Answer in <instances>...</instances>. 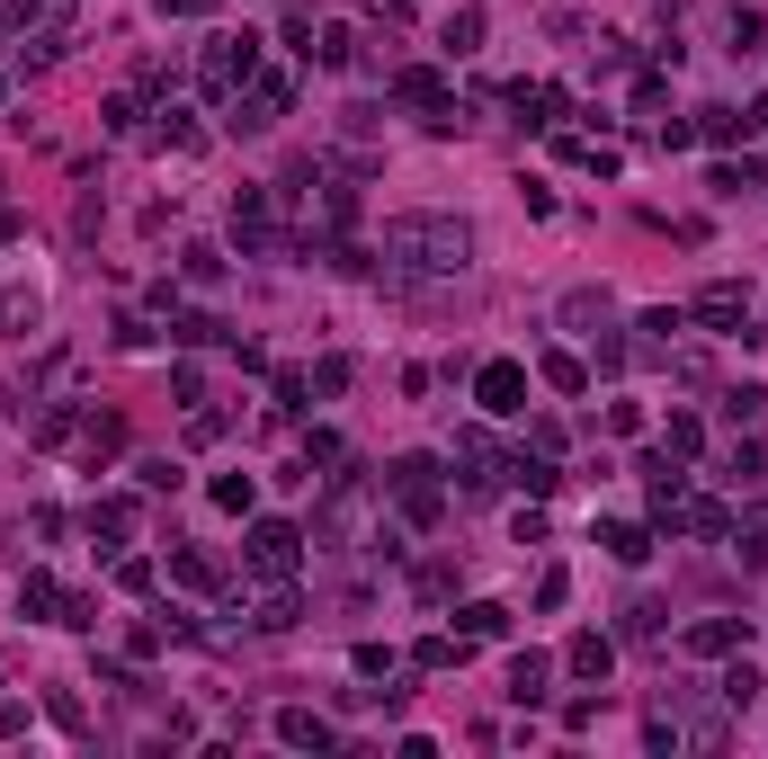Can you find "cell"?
Masks as SVG:
<instances>
[{
	"label": "cell",
	"instance_id": "cell-4",
	"mask_svg": "<svg viewBox=\"0 0 768 759\" xmlns=\"http://www.w3.org/2000/svg\"><path fill=\"white\" fill-rule=\"evenodd\" d=\"M510 697H545V661H536V652L510 670Z\"/></svg>",
	"mask_w": 768,
	"mask_h": 759
},
{
	"label": "cell",
	"instance_id": "cell-2",
	"mask_svg": "<svg viewBox=\"0 0 768 759\" xmlns=\"http://www.w3.org/2000/svg\"><path fill=\"white\" fill-rule=\"evenodd\" d=\"M528 403V375L519 366H483V412H519Z\"/></svg>",
	"mask_w": 768,
	"mask_h": 759
},
{
	"label": "cell",
	"instance_id": "cell-1",
	"mask_svg": "<svg viewBox=\"0 0 768 759\" xmlns=\"http://www.w3.org/2000/svg\"><path fill=\"white\" fill-rule=\"evenodd\" d=\"M384 250H394L403 268H456L465 259V224H394Z\"/></svg>",
	"mask_w": 768,
	"mask_h": 759
},
{
	"label": "cell",
	"instance_id": "cell-3",
	"mask_svg": "<svg viewBox=\"0 0 768 759\" xmlns=\"http://www.w3.org/2000/svg\"><path fill=\"white\" fill-rule=\"evenodd\" d=\"M250 554H259V572H286V563H295V528H259Z\"/></svg>",
	"mask_w": 768,
	"mask_h": 759
},
{
	"label": "cell",
	"instance_id": "cell-5",
	"mask_svg": "<svg viewBox=\"0 0 768 759\" xmlns=\"http://www.w3.org/2000/svg\"><path fill=\"white\" fill-rule=\"evenodd\" d=\"M474 37H483V19L465 10V19H447V55H474Z\"/></svg>",
	"mask_w": 768,
	"mask_h": 759
},
{
	"label": "cell",
	"instance_id": "cell-6",
	"mask_svg": "<svg viewBox=\"0 0 768 759\" xmlns=\"http://www.w3.org/2000/svg\"><path fill=\"white\" fill-rule=\"evenodd\" d=\"M697 313H706V322H741V295H732V286H715V295H706Z\"/></svg>",
	"mask_w": 768,
	"mask_h": 759
}]
</instances>
